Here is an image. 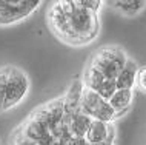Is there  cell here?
Listing matches in <instances>:
<instances>
[{"label":"cell","instance_id":"1","mask_svg":"<svg viewBox=\"0 0 146 145\" xmlns=\"http://www.w3.org/2000/svg\"><path fill=\"white\" fill-rule=\"evenodd\" d=\"M46 23L62 43L82 48L88 46L100 36V14L77 6L74 0H52L46 9Z\"/></svg>","mask_w":146,"mask_h":145},{"label":"cell","instance_id":"2","mask_svg":"<svg viewBox=\"0 0 146 145\" xmlns=\"http://www.w3.org/2000/svg\"><path fill=\"white\" fill-rule=\"evenodd\" d=\"M128 53L120 45H103L91 54L88 65L94 66L109 79H115L128 60Z\"/></svg>","mask_w":146,"mask_h":145},{"label":"cell","instance_id":"3","mask_svg":"<svg viewBox=\"0 0 146 145\" xmlns=\"http://www.w3.org/2000/svg\"><path fill=\"white\" fill-rule=\"evenodd\" d=\"M29 91H31V80L28 74L22 68L11 65L6 84L5 100H3V113L11 111L15 107H19L29 96Z\"/></svg>","mask_w":146,"mask_h":145},{"label":"cell","instance_id":"4","mask_svg":"<svg viewBox=\"0 0 146 145\" xmlns=\"http://www.w3.org/2000/svg\"><path fill=\"white\" fill-rule=\"evenodd\" d=\"M80 110L91 119H98L103 122H117V113L108 99L100 96L97 91L83 87L80 93Z\"/></svg>","mask_w":146,"mask_h":145},{"label":"cell","instance_id":"5","mask_svg":"<svg viewBox=\"0 0 146 145\" xmlns=\"http://www.w3.org/2000/svg\"><path fill=\"white\" fill-rule=\"evenodd\" d=\"M80 80H82V84H83V87L97 91L98 94L103 96L105 99H109V97L112 96V93L117 90L115 79L106 77L105 74H102L98 69H96L94 66H91L88 63L85 65Z\"/></svg>","mask_w":146,"mask_h":145},{"label":"cell","instance_id":"6","mask_svg":"<svg viewBox=\"0 0 146 145\" xmlns=\"http://www.w3.org/2000/svg\"><path fill=\"white\" fill-rule=\"evenodd\" d=\"M112 131H115V124L114 122H103V120L98 119H92L85 133V140L88 144L103 142L111 136Z\"/></svg>","mask_w":146,"mask_h":145},{"label":"cell","instance_id":"7","mask_svg":"<svg viewBox=\"0 0 146 145\" xmlns=\"http://www.w3.org/2000/svg\"><path fill=\"white\" fill-rule=\"evenodd\" d=\"M108 100H109V104L112 105V108L115 110L117 120H118L123 116L128 114L129 110H131L132 100H134V90H131V88H117Z\"/></svg>","mask_w":146,"mask_h":145},{"label":"cell","instance_id":"8","mask_svg":"<svg viewBox=\"0 0 146 145\" xmlns=\"http://www.w3.org/2000/svg\"><path fill=\"white\" fill-rule=\"evenodd\" d=\"M139 63L134 59L128 57L125 66L115 77V87L117 88H135V79H137V71H139Z\"/></svg>","mask_w":146,"mask_h":145},{"label":"cell","instance_id":"9","mask_svg":"<svg viewBox=\"0 0 146 145\" xmlns=\"http://www.w3.org/2000/svg\"><path fill=\"white\" fill-rule=\"evenodd\" d=\"M91 117L88 114H85L78 107L77 110H74L71 113V119H69V133L72 136H78V138H85V133L88 130L89 124H91Z\"/></svg>","mask_w":146,"mask_h":145},{"label":"cell","instance_id":"10","mask_svg":"<svg viewBox=\"0 0 146 145\" xmlns=\"http://www.w3.org/2000/svg\"><path fill=\"white\" fill-rule=\"evenodd\" d=\"M77 6L83 8V9H88V11H92L96 14H102L105 8V0H74Z\"/></svg>","mask_w":146,"mask_h":145},{"label":"cell","instance_id":"11","mask_svg":"<svg viewBox=\"0 0 146 145\" xmlns=\"http://www.w3.org/2000/svg\"><path fill=\"white\" fill-rule=\"evenodd\" d=\"M9 68H11V65H5V66L0 68V113H3V100H5V93H6L8 76H9Z\"/></svg>","mask_w":146,"mask_h":145},{"label":"cell","instance_id":"12","mask_svg":"<svg viewBox=\"0 0 146 145\" xmlns=\"http://www.w3.org/2000/svg\"><path fill=\"white\" fill-rule=\"evenodd\" d=\"M11 145H37V144H35L33 139L26 138L19 128H15V131L13 133V136H11Z\"/></svg>","mask_w":146,"mask_h":145},{"label":"cell","instance_id":"13","mask_svg":"<svg viewBox=\"0 0 146 145\" xmlns=\"http://www.w3.org/2000/svg\"><path fill=\"white\" fill-rule=\"evenodd\" d=\"M135 88H139L141 93L146 94V65L145 66H139L137 79H135Z\"/></svg>","mask_w":146,"mask_h":145},{"label":"cell","instance_id":"14","mask_svg":"<svg viewBox=\"0 0 146 145\" xmlns=\"http://www.w3.org/2000/svg\"><path fill=\"white\" fill-rule=\"evenodd\" d=\"M63 145H86V140L85 138H78V136H69Z\"/></svg>","mask_w":146,"mask_h":145}]
</instances>
